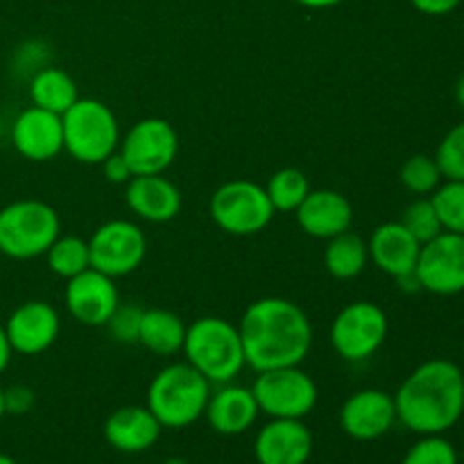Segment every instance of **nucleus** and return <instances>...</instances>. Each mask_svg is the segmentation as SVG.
I'll return each mask as SVG.
<instances>
[{"label":"nucleus","mask_w":464,"mask_h":464,"mask_svg":"<svg viewBox=\"0 0 464 464\" xmlns=\"http://www.w3.org/2000/svg\"><path fill=\"white\" fill-rule=\"evenodd\" d=\"M462 3H464V0H462Z\"/></svg>","instance_id":"obj_45"},{"label":"nucleus","mask_w":464,"mask_h":464,"mask_svg":"<svg viewBox=\"0 0 464 464\" xmlns=\"http://www.w3.org/2000/svg\"><path fill=\"white\" fill-rule=\"evenodd\" d=\"M91 267L118 279L139 270L148 254V240L139 225L130 220L104 222L89 240Z\"/></svg>","instance_id":"obj_10"},{"label":"nucleus","mask_w":464,"mask_h":464,"mask_svg":"<svg viewBox=\"0 0 464 464\" xmlns=\"http://www.w3.org/2000/svg\"><path fill=\"white\" fill-rule=\"evenodd\" d=\"M267 190L249 179L222 184L211 198V218L231 236H252L266 229L275 218Z\"/></svg>","instance_id":"obj_7"},{"label":"nucleus","mask_w":464,"mask_h":464,"mask_svg":"<svg viewBox=\"0 0 464 464\" xmlns=\"http://www.w3.org/2000/svg\"><path fill=\"white\" fill-rule=\"evenodd\" d=\"M163 426L148 406H125L104 421V440L121 453H143L157 444Z\"/></svg>","instance_id":"obj_21"},{"label":"nucleus","mask_w":464,"mask_h":464,"mask_svg":"<svg viewBox=\"0 0 464 464\" xmlns=\"http://www.w3.org/2000/svg\"><path fill=\"white\" fill-rule=\"evenodd\" d=\"M186 329L188 326L172 311L150 308V311H143V317H140L139 343L159 356H172L184 349Z\"/></svg>","instance_id":"obj_23"},{"label":"nucleus","mask_w":464,"mask_h":464,"mask_svg":"<svg viewBox=\"0 0 464 464\" xmlns=\"http://www.w3.org/2000/svg\"><path fill=\"white\" fill-rule=\"evenodd\" d=\"M63 150L80 163H102L121 143L116 113L95 98H80L62 116Z\"/></svg>","instance_id":"obj_6"},{"label":"nucleus","mask_w":464,"mask_h":464,"mask_svg":"<svg viewBox=\"0 0 464 464\" xmlns=\"http://www.w3.org/2000/svg\"><path fill=\"white\" fill-rule=\"evenodd\" d=\"M266 190L275 211H297L299 204L311 193V184L297 168H281L270 177Z\"/></svg>","instance_id":"obj_27"},{"label":"nucleus","mask_w":464,"mask_h":464,"mask_svg":"<svg viewBox=\"0 0 464 464\" xmlns=\"http://www.w3.org/2000/svg\"><path fill=\"white\" fill-rule=\"evenodd\" d=\"M367 243L358 234L343 231V234L329 238V245L324 249V266L331 276L340 281L353 279L361 275L367 266Z\"/></svg>","instance_id":"obj_25"},{"label":"nucleus","mask_w":464,"mask_h":464,"mask_svg":"<svg viewBox=\"0 0 464 464\" xmlns=\"http://www.w3.org/2000/svg\"><path fill=\"white\" fill-rule=\"evenodd\" d=\"M456 98H458V104L464 109V75L458 80V86H456Z\"/></svg>","instance_id":"obj_39"},{"label":"nucleus","mask_w":464,"mask_h":464,"mask_svg":"<svg viewBox=\"0 0 464 464\" xmlns=\"http://www.w3.org/2000/svg\"><path fill=\"white\" fill-rule=\"evenodd\" d=\"M460 460H462V464H464V449H462V456H460Z\"/></svg>","instance_id":"obj_44"},{"label":"nucleus","mask_w":464,"mask_h":464,"mask_svg":"<svg viewBox=\"0 0 464 464\" xmlns=\"http://www.w3.org/2000/svg\"><path fill=\"white\" fill-rule=\"evenodd\" d=\"M440 172L444 179H460L464 181V122L447 131L435 152Z\"/></svg>","instance_id":"obj_30"},{"label":"nucleus","mask_w":464,"mask_h":464,"mask_svg":"<svg viewBox=\"0 0 464 464\" xmlns=\"http://www.w3.org/2000/svg\"><path fill=\"white\" fill-rule=\"evenodd\" d=\"M3 131H5V122H3V116H0V140H3Z\"/></svg>","instance_id":"obj_43"},{"label":"nucleus","mask_w":464,"mask_h":464,"mask_svg":"<svg viewBox=\"0 0 464 464\" xmlns=\"http://www.w3.org/2000/svg\"><path fill=\"white\" fill-rule=\"evenodd\" d=\"M412 7L421 14H429V16H444V14H451L462 0H411Z\"/></svg>","instance_id":"obj_36"},{"label":"nucleus","mask_w":464,"mask_h":464,"mask_svg":"<svg viewBox=\"0 0 464 464\" xmlns=\"http://www.w3.org/2000/svg\"><path fill=\"white\" fill-rule=\"evenodd\" d=\"M435 211L444 231L464 236V181L447 179V184H440L430 195Z\"/></svg>","instance_id":"obj_28"},{"label":"nucleus","mask_w":464,"mask_h":464,"mask_svg":"<svg viewBox=\"0 0 464 464\" xmlns=\"http://www.w3.org/2000/svg\"><path fill=\"white\" fill-rule=\"evenodd\" d=\"M295 3L304 5V7H311V9H326V7H335V5H340L343 0H295Z\"/></svg>","instance_id":"obj_38"},{"label":"nucleus","mask_w":464,"mask_h":464,"mask_svg":"<svg viewBox=\"0 0 464 464\" xmlns=\"http://www.w3.org/2000/svg\"><path fill=\"white\" fill-rule=\"evenodd\" d=\"M100 166H102L104 177H107V179L111 181V184H127V181H130L131 177H134V172H131L130 163L125 161V157H122L121 152L109 154V157L104 159V161L100 163Z\"/></svg>","instance_id":"obj_35"},{"label":"nucleus","mask_w":464,"mask_h":464,"mask_svg":"<svg viewBox=\"0 0 464 464\" xmlns=\"http://www.w3.org/2000/svg\"><path fill=\"white\" fill-rule=\"evenodd\" d=\"M0 464H16L12 456H7V453H0Z\"/></svg>","instance_id":"obj_40"},{"label":"nucleus","mask_w":464,"mask_h":464,"mask_svg":"<svg viewBox=\"0 0 464 464\" xmlns=\"http://www.w3.org/2000/svg\"><path fill=\"white\" fill-rule=\"evenodd\" d=\"M186 362L208 383H231L245 367L243 340L238 326L222 317H199L186 329Z\"/></svg>","instance_id":"obj_3"},{"label":"nucleus","mask_w":464,"mask_h":464,"mask_svg":"<svg viewBox=\"0 0 464 464\" xmlns=\"http://www.w3.org/2000/svg\"><path fill=\"white\" fill-rule=\"evenodd\" d=\"M211 383L188 362L159 372L148 388V408L163 429H186L207 411Z\"/></svg>","instance_id":"obj_4"},{"label":"nucleus","mask_w":464,"mask_h":464,"mask_svg":"<svg viewBox=\"0 0 464 464\" xmlns=\"http://www.w3.org/2000/svg\"><path fill=\"white\" fill-rule=\"evenodd\" d=\"M367 252L381 272L399 279V276L415 272L421 243L401 222H385V225L376 227V231L372 234Z\"/></svg>","instance_id":"obj_19"},{"label":"nucleus","mask_w":464,"mask_h":464,"mask_svg":"<svg viewBox=\"0 0 464 464\" xmlns=\"http://www.w3.org/2000/svg\"><path fill=\"white\" fill-rule=\"evenodd\" d=\"M238 331L245 365L254 372L302 365L313 344V326L306 313L281 297L249 304Z\"/></svg>","instance_id":"obj_1"},{"label":"nucleus","mask_w":464,"mask_h":464,"mask_svg":"<svg viewBox=\"0 0 464 464\" xmlns=\"http://www.w3.org/2000/svg\"><path fill=\"white\" fill-rule=\"evenodd\" d=\"M140 317H143V311L134 304H127V306H118L116 313L111 315V320L107 322L109 331H111L113 338L118 343L134 344L139 343V331H140Z\"/></svg>","instance_id":"obj_33"},{"label":"nucleus","mask_w":464,"mask_h":464,"mask_svg":"<svg viewBox=\"0 0 464 464\" xmlns=\"http://www.w3.org/2000/svg\"><path fill=\"white\" fill-rule=\"evenodd\" d=\"M12 143L23 159L50 161L63 150L62 116L32 104L14 121Z\"/></svg>","instance_id":"obj_16"},{"label":"nucleus","mask_w":464,"mask_h":464,"mask_svg":"<svg viewBox=\"0 0 464 464\" xmlns=\"http://www.w3.org/2000/svg\"><path fill=\"white\" fill-rule=\"evenodd\" d=\"M258 403L252 388L227 385L213 392L207 403L208 426L220 435H243L254 426L258 417Z\"/></svg>","instance_id":"obj_22"},{"label":"nucleus","mask_w":464,"mask_h":464,"mask_svg":"<svg viewBox=\"0 0 464 464\" xmlns=\"http://www.w3.org/2000/svg\"><path fill=\"white\" fill-rule=\"evenodd\" d=\"M30 98L34 107L63 116L80 100V93H77L75 80L66 71L45 66L32 75Z\"/></svg>","instance_id":"obj_24"},{"label":"nucleus","mask_w":464,"mask_h":464,"mask_svg":"<svg viewBox=\"0 0 464 464\" xmlns=\"http://www.w3.org/2000/svg\"><path fill=\"white\" fill-rule=\"evenodd\" d=\"M166 464H188V462L181 460V458H170V460H166Z\"/></svg>","instance_id":"obj_42"},{"label":"nucleus","mask_w":464,"mask_h":464,"mask_svg":"<svg viewBox=\"0 0 464 464\" xmlns=\"http://www.w3.org/2000/svg\"><path fill=\"white\" fill-rule=\"evenodd\" d=\"M415 275L421 290L451 297L464 293V236L442 231L421 245Z\"/></svg>","instance_id":"obj_12"},{"label":"nucleus","mask_w":464,"mask_h":464,"mask_svg":"<svg viewBox=\"0 0 464 464\" xmlns=\"http://www.w3.org/2000/svg\"><path fill=\"white\" fill-rule=\"evenodd\" d=\"M127 207L148 222H170L181 211V193L163 175H136L127 181Z\"/></svg>","instance_id":"obj_20"},{"label":"nucleus","mask_w":464,"mask_h":464,"mask_svg":"<svg viewBox=\"0 0 464 464\" xmlns=\"http://www.w3.org/2000/svg\"><path fill=\"white\" fill-rule=\"evenodd\" d=\"M66 306L80 324L104 326L121 306V295L111 276L89 267L68 279Z\"/></svg>","instance_id":"obj_13"},{"label":"nucleus","mask_w":464,"mask_h":464,"mask_svg":"<svg viewBox=\"0 0 464 464\" xmlns=\"http://www.w3.org/2000/svg\"><path fill=\"white\" fill-rule=\"evenodd\" d=\"M313 435L302 420H270L254 440L258 464H306Z\"/></svg>","instance_id":"obj_17"},{"label":"nucleus","mask_w":464,"mask_h":464,"mask_svg":"<svg viewBox=\"0 0 464 464\" xmlns=\"http://www.w3.org/2000/svg\"><path fill=\"white\" fill-rule=\"evenodd\" d=\"M442 172H440L435 157L429 154H415L408 159L401 168V181L411 193L429 195L442 184Z\"/></svg>","instance_id":"obj_29"},{"label":"nucleus","mask_w":464,"mask_h":464,"mask_svg":"<svg viewBox=\"0 0 464 464\" xmlns=\"http://www.w3.org/2000/svg\"><path fill=\"white\" fill-rule=\"evenodd\" d=\"M48 256V267L62 279H72V276L82 275L91 267V252L89 240L80 238V236H62L50 245L45 252Z\"/></svg>","instance_id":"obj_26"},{"label":"nucleus","mask_w":464,"mask_h":464,"mask_svg":"<svg viewBox=\"0 0 464 464\" xmlns=\"http://www.w3.org/2000/svg\"><path fill=\"white\" fill-rule=\"evenodd\" d=\"M258 411L272 420H304L317 406V385L299 365L258 372L252 385Z\"/></svg>","instance_id":"obj_8"},{"label":"nucleus","mask_w":464,"mask_h":464,"mask_svg":"<svg viewBox=\"0 0 464 464\" xmlns=\"http://www.w3.org/2000/svg\"><path fill=\"white\" fill-rule=\"evenodd\" d=\"M388 338V315L372 302H353L335 315L331 324V344L349 362L374 356Z\"/></svg>","instance_id":"obj_9"},{"label":"nucleus","mask_w":464,"mask_h":464,"mask_svg":"<svg viewBox=\"0 0 464 464\" xmlns=\"http://www.w3.org/2000/svg\"><path fill=\"white\" fill-rule=\"evenodd\" d=\"M62 234V220L41 199H18L0 208V252L16 261L44 256Z\"/></svg>","instance_id":"obj_5"},{"label":"nucleus","mask_w":464,"mask_h":464,"mask_svg":"<svg viewBox=\"0 0 464 464\" xmlns=\"http://www.w3.org/2000/svg\"><path fill=\"white\" fill-rule=\"evenodd\" d=\"M5 415H25L34 406V392L27 385H9L3 388Z\"/></svg>","instance_id":"obj_34"},{"label":"nucleus","mask_w":464,"mask_h":464,"mask_svg":"<svg viewBox=\"0 0 464 464\" xmlns=\"http://www.w3.org/2000/svg\"><path fill=\"white\" fill-rule=\"evenodd\" d=\"M179 152L177 130L163 118H143L125 134L121 154L136 175H163Z\"/></svg>","instance_id":"obj_11"},{"label":"nucleus","mask_w":464,"mask_h":464,"mask_svg":"<svg viewBox=\"0 0 464 464\" xmlns=\"http://www.w3.org/2000/svg\"><path fill=\"white\" fill-rule=\"evenodd\" d=\"M5 417V399H3V388H0V420Z\"/></svg>","instance_id":"obj_41"},{"label":"nucleus","mask_w":464,"mask_h":464,"mask_svg":"<svg viewBox=\"0 0 464 464\" xmlns=\"http://www.w3.org/2000/svg\"><path fill=\"white\" fill-rule=\"evenodd\" d=\"M397 421L417 435H442L464 415V374L447 358L426 361L394 394Z\"/></svg>","instance_id":"obj_2"},{"label":"nucleus","mask_w":464,"mask_h":464,"mask_svg":"<svg viewBox=\"0 0 464 464\" xmlns=\"http://www.w3.org/2000/svg\"><path fill=\"white\" fill-rule=\"evenodd\" d=\"M59 313L48 302H25L14 308L12 315L5 322V334H7L12 352L23 356H36L44 353L59 338Z\"/></svg>","instance_id":"obj_14"},{"label":"nucleus","mask_w":464,"mask_h":464,"mask_svg":"<svg viewBox=\"0 0 464 464\" xmlns=\"http://www.w3.org/2000/svg\"><path fill=\"white\" fill-rule=\"evenodd\" d=\"M299 227L313 238H334L349 231L353 222L352 202L338 190H311L299 208L295 211Z\"/></svg>","instance_id":"obj_18"},{"label":"nucleus","mask_w":464,"mask_h":464,"mask_svg":"<svg viewBox=\"0 0 464 464\" xmlns=\"http://www.w3.org/2000/svg\"><path fill=\"white\" fill-rule=\"evenodd\" d=\"M397 421V406L392 394L383 390H361L344 401L340 411V426L349 438L372 442L383 438Z\"/></svg>","instance_id":"obj_15"},{"label":"nucleus","mask_w":464,"mask_h":464,"mask_svg":"<svg viewBox=\"0 0 464 464\" xmlns=\"http://www.w3.org/2000/svg\"><path fill=\"white\" fill-rule=\"evenodd\" d=\"M401 225L406 227V229L411 231V234L415 236L421 245L429 243V240H433L435 236H440L444 231L442 222H440L438 211H435L430 198L429 199L426 198L415 199V202H412L411 207L403 211Z\"/></svg>","instance_id":"obj_31"},{"label":"nucleus","mask_w":464,"mask_h":464,"mask_svg":"<svg viewBox=\"0 0 464 464\" xmlns=\"http://www.w3.org/2000/svg\"><path fill=\"white\" fill-rule=\"evenodd\" d=\"M12 347H9L7 334H5V324H0V374L9 367V361H12Z\"/></svg>","instance_id":"obj_37"},{"label":"nucleus","mask_w":464,"mask_h":464,"mask_svg":"<svg viewBox=\"0 0 464 464\" xmlns=\"http://www.w3.org/2000/svg\"><path fill=\"white\" fill-rule=\"evenodd\" d=\"M458 451L442 435H421L403 456L401 464H458Z\"/></svg>","instance_id":"obj_32"}]
</instances>
